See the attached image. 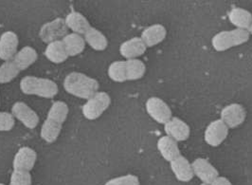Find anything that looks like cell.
<instances>
[{
	"instance_id": "cell-15",
	"label": "cell",
	"mask_w": 252,
	"mask_h": 185,
	"mask_svg": "<svg viewBox=\"0 0 252 185\" xmlns=\"http://www.w3.org/2000/svg\"><path fill=\"white\" fill-rule=\"evenodd\" d=\"M170 167L177 181L181 183H189L194 176L191 163L182 155L172 160L170 162Z\"/></svg>"
},
{
	"instance_id": "cell-33",
	"label": "cell",
	"mask_w": 252,
	"mask_h": 185,
	"mask_svg": "<svg viewBox=\"0 0 252 185\" xmlns=\"http://www.w3.org/2000/svg\"><path fill=\"white\" fill-rule=\"evenodd\" d=\"M0 185H4V184H0Z\"/></svg>"
},
{
	"instance_id": "cell-22",
	"label": "cell",
	"mask_w": 252,
	"mask_h": 185,
	"mask_svg": "<svg viewBox=\"0 0 252 185\" xmlns=\"http://www.w3.org/2000/svg\"><path fill=\"white\" fill-rule=\"evenodd\" d=\"M62 42L68 56H76L82 53L86 48L85 38L77 34H68L63 37Z\"/></svg>"
},
{
	"instance_id": "cell-2",
	"label": "cell",
	"mask_w": 252,
	"mask_h": 185,
	"mask_svg": "<svg viewBox=\"0 0 252 185\" xmlns=\"http://www.w3.org/2000/svg\"><path fill=\"white\" fill-rule=\"evenodd\" d=\"M99 86L96 79L81 73H71L66 75L63 80V87L67 93L86 100L95 95L98 92Z\"/></svg>"
},
{
	"instance_id": "cell-8",
	"label": "cell",
	"mask_w": 252,
	"mask_h": 185,
	"mask_svg": "<svg viewBox=\"0 0 252 185\" xmlns=\"http://www.w3.org/2000/svg\"><path fill=\"white\" fill-rule=\"evenodd\" d=\"M221 121L229 128H236L245 122L247 111L240 104H230L225 107L220 113Z\"/></svg>"
},
{
	"instance_id": "cell-19",
	"label": "cell",
	"mask_w": 252,
	"mask_h": 185,
	"mask_svg": "<svg viewBox=\"0 0 252 185\" xmlns=\"http://www.w3.org/2000/svg\"><path fill=\"white\" fill-rule=\"evenodd\" d=\"M228 20L236 29L248 31L252 24V13L243 8H233L228 12Z\"/></svg>"
},
{
	"instance_id": "cell-6",
	"label": "cell",
	"mask_w": 252,
	"mask_h": 185,
	"mask_svg": "<svg viewBox=\"0 0 252 185\" xmlns=\"http://www.w3.org/2000/svg\"><path fill=\"white\" fill-rule=\"evenodd\" d=\"M145 109L152 119L160 124H165L173 117L170 107L158 97L148 99L145 103Z\"/></svg>"
},
{
	"instance_id": "cell-20",
	"label": "cell",
	"mask_w": 252,
	"mask_h": 185,
	"mask_svg": "<svg viewBox=\"0 0 252 185\" xmlns=\"http://www.w3.org/2000/svg\"><path fill=\"white\" fill-rule=\"evenodd\" d=\"M64 22L66 27L77 35H85L91 26L89 20L80 12H72L68 13L64 18Z\"/></svg>"
},
{
	"instance_id": "cell-13",
	"label": "cell",
	"mask_w": 252,
	"mask_h": 185,
	"mask_svg": "<svg viewBox=\"0 0 252 185\" xmlns=\"http://www.w3.org/2000/svg\"><path fill=\"white\" fill-rule=\"evenodd\" d=\"M164 131L167 136L177 142H184L188 140L190 135V128L188 123L177 117H172L169 122L164 124Z\"/></svg>"
},
{
	"instance_id": "cell-24",
	"label": "cell",
	"mask_w": 252,
	"mask_h": 185,
	"mask_svg": "<svg viewBox=\"0 0 252 185\" xmlns=\"http://www.w3.org/2000/svg\"><path fill=\"white\" fill-rule=\"evenodd\" d=\"M85 41L89 46L97 51H102L107 48L108 41L105 36L95 28H90L84 35Z\"/></svg>"
},
{
	"instance_id": "cell-32",
	"label": "cell",
	"mask_w": 252,
	"mask_h": 185,
	"mask_svg": "<svg viewBox=\"0 0 252 185\" xmlns=\"http://www.w3.org/2000/svg\"><path fill=\"white\" fill-rule=\"evenodd\" d=\"M248 32H249V34H250L251 36H252V24L251 25V27H250V29L248 30Z\"/></svg>"
},
{
	"instance_id": "cell-5",
	"label": "cell",
	"mask_w": 252,
	"mask_h": 185,
	"mask_svg": "<svg viewBox=\"0 0 252 185\" xmlns=\"http://www.w3.org/2000/svg\"><path fill=\"white\" fill-rule=\"evenodd\" d=\"M110 104L111 98L106 92H97L83 106V115L89 121H94L101 117Z\"/></svg>"
},
{
	"instance_id": "cell-18",
	"label": "cell",
	"mask_w": 252,
	"mask_h": 185,
	"mask_svg": "<svg viewBox=\"0 0 252 185\" xmlns=\"http://www.w3.org/2000/svg\"><path fill=\"white\" fill-rule=\"evenodd\" d=\"M158 149L164 160L171 162L180 156V150L178 148L177 141L169 136L161 137L157 144Z\"/></svg>"
},
{
	"instance_id": "cell-31",
	"label": "cell",
	"mask_w": 252,
	"mask_h": 185,
	"mask_svg": "<svg viewBox=\"0 0 252 185\" xmlns=\"http://www.w3.org/2000/svg\"><path fill=\"white\" fill-rule=\"evenodd\" d=\"M211 185H232L225 177H218Z\"/></svg>"
},
{
	"instance_id": "cell-3",
	"label": "cell",
	"mask_w": 252,
	"mask_h": 185,
	"mask_svg": "<svg viewBox=\"0 0 252 185\" xmlns=\"http://www.w3.org/2000/svg\"><path fill=\"white\" fill-rule=\"evenodd\" d=\"M20 89L28 95H36L42 98L51 99L58 93V86L51 79L35 76H26L20 82Z\"/></svg>"
},
{
	"instance_id": "cell-21",
	"label": "cell",
	"mask_w": 252,
	"mask_h": 185,
	"mask_svg": "<svg viewBox=\"0 0 252 185\" xmlns=\"http://www.w3.org/2000/svg\"><path fill=\"white\" fill-rule=\"evenodd\" d=\"M37 51L32 47H24L20 49L14 56L13 61L18 68V70L25 71L29 67H31L32 64H34L37 60Z\"/></svg>"
},
{
	"instance_id": "cell-30",
	"label": "cell",
	"mask_w": 252,
	"mask_h": 185,
	"mask_svg": "<svg viewBox=\"0 0 252 185\" xmlns=\"http://www.w3.org/2000/svg\"><path fill=\"white\" fill-rule=\"evenodd\" d=\"M15 124V120L12 113L0 111V131H10Z\"/></svg>"
},
{
	"instance_id": "cell-1",
	"label": "cell",
	"mask_w": 252,
	"mask_h": 185,
	"mask_svg": "<svg viewBox=\"0 0 252 185\" xmlns=\"http://www.w3.org/2000/svg\"><path fill=\"white\" fill-rule=\"evenodd\" d=\"M68 115V107L62 101H56L52 104L49 111L47 119L42 124L40 135L49 143H54L61 134L63 124Z\"/></svg>"
},
{
	"instance_id": "cell-16",
	"label": "cell",
	"mask_w": 252,
	"mask_h": 185,
	"mask_svg": "<svg viewBox=\"0 0 252 185\" xmlns=\"http://www.w3.org/2000/svg\"><path fill=\"white\" fill-rule=\"evenodd\" d=\"M147 47L140 37H133L124 42L120 47V53L126 60L137 59L145 53Z\"/></svg>"
},
{
	"instance_id": "cell-23",
	"label": "cell",
	"mask_w": 252,
	"mask_h": 185,
	"mask_svg": "<svg viewBox=\"0 0 252 185\" xmlns=\"http://www.w3.org/2000/svg\"><path fill=\"white\" fill-rule=\"evenodd\" d=\"M45 56L48 58V60L55 64L63 63L69 57L64 49L62 40L54 41L48 44L47 48L45 49Z\"/></svg>"
},
{
	"instance_id": "cell-9",
	"label": "cell",
	"mask_w": 252,
	"mask_h": 185,
	"mask_svg": "<svg viewBox=\"0 0 252 185\" xmlns=\"http://www.w3.org/2000/svg\"><path fill=\"white\" fill-rule=\"evenodd\" d=\"M228 135V127L220 119L210 123L204 133L205 142L211 147H219Z\"/></svg>"
},
{
	"instance_id": "cell-12",
	"label": "cell",
	"mask_w": 252,
	"mask_h": 185,
	"mask_svg": "<svg viewBox=\"0 0 252 185\" xmlns=\"http://www.w3.org/2000/svg\"><path fill=\"white\" fill-rule=\"evenodd\" d=\"M37 154L32 148L24 147L21 148L13 158V170H23L30 172L35 165Z\"/></svg>"
},
{
	"instance_id": "cell-17",
	"label": "cell",
	"mask_w": 252,
	"mask_h": 185,
	"mask_svg": "<svg viewBox=\"0 0 252 185\" xmlns=\"http://www.w3.org/2000/svg\"><path fill=\"white\" fill-rule=\"evenodd\" d=\"M167 36V30L161 24H154L144 29L140 38L147 48H152L160 44Z\"/></svg>"
},
{
	"instance_id": "cell-28",
	"label": "cell",
	"mask_w": 252,
	"mask_h": 185,
	"mask_svg": "<svg viewBox=\"0 0 252 185\" xmlns=\"http://www.w3.org/2000/svg\"><path fill=\"white\" fill-rule=\"evenodd\" d=\"M32 175L28 171L13 170L10 179V185H32Z\"/></svg>"
},
{
	"instance_id": "cell-4",
	"label": "cell",
	"mask_w": 252,
	"mask_h": 185,
	"mask_svg": "<svg viewBox=\"0 0 252 185\" xmlns=\"http://www.w3.org/2000/svg\"><path fill=\"white\" fill-rule=\"evenodd\" d=\"M251 35L246 30L234 29L231 31H223L216 34L212 39V46L216 51H226L233 47L247 43Z\"/></svg>"
},
{
	"instance_id": "cell-10",
	"label": "cell",
	"mask_w": 252,
	"mask_h": 185,
	"mask_svg": "<svg viewBox=\"0 0 252 185\" xmlns=\"http://www.w3.org/2000/svg\"><path fill=\"white\" fill-rule=\"evenodd\" d=\"M193 174L204 185H211L219 177V172L215 166L206 159L198 158L191 163Z\"/></svg>"
},
{
	"instance_id": "cell-34",
	"label": "cell",
	"mask_w": 252,
	"mask_h": 185,
	"mask_svg": "<svg viewBox=\"0 0 252 185\" xmlns=\"http://www.w3.org/2000/svg\"><path fill=\"white\" fill-rule=\"evenodd\" d=\"M204 185V184H202V185Z\"/></svg>"
},
{
	"instance_id": "cell-7",
	"label": "cell",
	"mask_w": 252,
	"mask_h": 185,
	"mask_svg": "<svg viewBox=\"0 0 252 185\" xmlns=\"http://www.w3.org/2000/svg\"><path fill=\"white\" fill-rule=\"evenodd\" d=\"M67 30L68 28L65 25L64 19L56 18L42 26L39 32V37L43 42L50 44L54 41H59L61 38L67 36Z\"/></svg>"
},
{
	"instance_id": "cell-14",
	"label": "cell",
	"mask_w": 252,
	"mask_h": 185,
	"mask_svg": "<svg viewBox=\"0 0 252 185\" xmlns=\"http://www.w3.org/2000/svg\"><path fill=\"white\" fill-rule=\"evenodd\" d=\"M19 40L13 32H5L0 37V59L3 61L13 60L17 53Z\"/></svg>"
},
{
	"instance_id": "cell-26",
	"label": "cell",
	"mask_w": 252,
	"mask_h": 185,
	"mask_svg": "<svg viewBox=\"0 0 252 185\" xmlns=\"http://www.w3.org/2000/svg\"><path fill=\"white\" fill-rule=\"evenodd\" d=\"M20 71L13 60L4 62L0 66V84H7L13 81Z\"/></svg>"
},
{
	"instance_id": "cell-11",
	"label": "cell",
	"mask_w": 252,
	"mask_h": 185,
	"mask_svg": "<svg viewBox=\"0 0 252 185\" xmlns=\"http://www.w3.org/2000/svg\"><path fill=\"white\" fill-rule=\"evenodd\" d=\"M12 114L15 119L23 123L27 128L33 129L39 123V116L33 110L23 102H16L12 107Z\"/></svg>"
},
{
	"instance_id": "cell-25",
	"label": "cell",
	"mask_w": 252,
	"mask_h": 185,
	"mask_svg": "<svg viewBox=\"0 0 252 185\" xmlns=\"http://www.w3.org/2000/svg\"><path fill=\"white\" fill-rule=\"evenodd\" d=\"M126 79L127 81H136L141 79L146 73V66L139 59L126 60Z\"/></svg>"
},
{
	"instance_id": "cell-27",
	"label": "cell",
	"mask_w": 252,
	"mask_h": 185,
	"mask_svg": "<svg viewBox=\"0 0 252 185\" xmlns=\"http://www.w3.org/2000/svg\"><path fill=\"white\" fill-rule=\"evenodd\" d=\"M109 78L117 83L126 82V61H115L108 68Z\"/></svg>"
},
{
	"instance_id": "cell-29",
	"label": "cell",
	"mask_w": 252,
	"mask_h": 185,
	"mask_svg": "<svg viewBox=\"0 0 252 185\" xmlns=\"http://www.w3.org/2000/svg\"><path fill=\"white\" fill-rule=\"evenodd\" d=\"M104 185H140L139 178L135 175L128 174L109 180Z\"/></svg>"
}]
</instances>
